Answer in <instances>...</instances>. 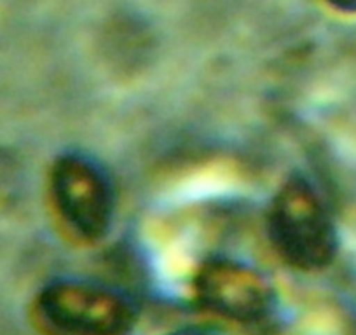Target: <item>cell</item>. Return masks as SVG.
<instances>
[{"mask_svg": "<svg viewBox=\"0 0 356 335\" xmlns=\"http://www.w3.org/2000/svg\"><path fill=\"white\" fill-rule=\"evenodd\" d=\"M267 234L278 257L299 271H320L334 262L339 236L318 190L302 177L282 186L267 215Z\"/></svg>", "mask_w": 356, "mask_h": 335, "instance_id": "obj_1", "label": "cell"}, {"mask_svg": "<svg viewBox=\"0 0 356 335\" xmlns=\"http://www.w3.org/2000/svg\"><path fill=\"white\" fill-rule=\"evenodd\" d=\"M32 320L42 335H129L135 304L111 286L56 279L37 293Z\"/></svg>", "mask_w": 356, "mask_h": 335, "instance_id": "obj_2", "label": "cell"}, {"mask_svg": "<svg viewBox=\"0 0 356 335\" xmlns=\"http://www.w3.org/2000/svg\"><path fill=\"white\" fill-rule=\"evenodd\" d=\"M49 197L68 236L82 245L102 241L114 218V187L89 157L63 154L51 166Z\"/></svg>", "mask_w": 356, "mask_h": 335, "instance_id": "obj_3", "label": "cell"}, {"mask_svg": "<svg viewBox=\"0 0 356 335\" xmlns=\"http://www.w3.org/2000/svg\"><path fill=\"white\" fill-rule=\"evenodd\" d=\"M194 297L208 313L241 325L262 323L275 307V290L253 268L229 259L204 262L194 276Z\"/></svg>", "mask_w": 356, "mask_h": 335, "instance_id": "obj_4", "label": "cell"}, {"mask_svg": "<svg viewBox=\"0 0 356 335\" xmlns=\"http://www.w3.org/2000/svg\"><path fill=\"white\" fill-rule=\"evenodd\" d=\"M328 4L344 13H356V0H327Z\"/></svg>", "mask_w": 356, "mask_h": 335, "instance_id": "obj_5", "label": "cell"}, {"mask_svg": "<svg viewBox=\"0 0 356 335\" xmlns=\"http://www.w3.org/2000/svg\"><path fill=\"white\" fill-rule=\"evenodd\" d=\"M178 335H197V334H178Z\"/></svg>", "mask_w": 356, "mask_h": 335, "instance_id": "obj_6", "label": "cell"}]
</instances>
